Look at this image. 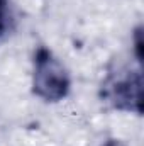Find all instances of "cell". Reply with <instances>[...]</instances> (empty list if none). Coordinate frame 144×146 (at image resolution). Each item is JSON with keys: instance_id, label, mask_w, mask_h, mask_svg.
<instances>
[{"instance_id": "cell-3", "label": "cell", "mask_w": 144, "mask_h": 146, "mask_svg": "<svg viewBox=\"0 0 144 146\" xmlns=\"http://www.w3.org/2000/svg\"><path fill=\"white\" fill-rule=\"evenodd\" d=\"M10 22H12L10 2L9 0H0V39L9 33Z\"/></svg>"}, {"instance_id": "cell-4", "label": "cell", "mask_w": 144, "mask_h": 146, "mask_svg": "<svg viewBox=\"0 0 144 146\" xmlns=\"http://www.w3.org/2000/svg\"><path fill=\"white\" fill-rule=\"evenodd\" d=\"M132 44H134V54L137 63H143V27L137 26L132 34Z\"/></svg>"}, {"instance_id": "cell-2", "label": "cell", "mask_w": 144, "mask_h": 146, "mask_svg": "<svg viewBox=\"0 0 144 146\" xmlns=\"http://www.w3.org/2000/svg\"><path fill=\"white\" fill-rule=\"evenodd\" d=\"M100 97L112 109L141 115L143 112V73L141 70L117 68L102 83Z\"/></svg>"}, {"instance_id": "cell-1", "label": "cell", "mask_w": 144, "mask_h": 146, "mask_svg": "<svg viewBox=\"0 0 144 146\" xmlns=\"http://www.w3.org/2000/svg\"><path fill=\"white\" fill-rule=\"evenodd\" d=\"M71 78L66 66L44 46L37 48L34 54L32 92L44 102H59L68 97Z\"/></svg>"}, {"instance_id": "cell-5", "label": "cell", "mask_w": 144, "mask_h": 146, "mask_svg": "<svg viewBox=\"0 0 144 146\" xmlns=\"http://www.w3.org/2000/svg\"><path fill=\"white\" fill-rule=\"evenodd\" d=\"M102 146H124V145H122L119 139H107V141H105Z\"/></svg>"}]
</instances>
